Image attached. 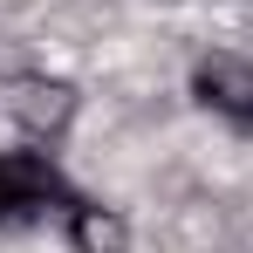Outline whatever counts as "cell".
I'll list each match as a JSON object with an SVG mask.
<instances>
[{
    "instance_id": "obj_3",
    "label": "cell",
    "mask_w": 253,
    "mask_h": 253,
    "mask_svg": "<svg viewBox=\"0 0 253 253\" xmlns=\"http://www.w3.org/2000/svg\"><path fill=\"white\" fill-rule=\"evenodd\" d=\"M69 247L76 253H130V226L117 206H96V199H69Z\"/></svg>"
},
{
    "instance_id": "obj_2",
    "label": "cell",
    "mask_w": 253,
    "mask_h": 253,
    "mask_svg": "<svg viewBox=\"0 0 253 253\" xmlns=\"http://www.w3.org/2000/svg\"><path fill=\"white\" fill-rule=\"evenodd\" d=\"M192 89H199V103H206V110L253 124V62H240V55H212V62H199Z\"/></svg>"
},
{
    "instance_id": "obj_1",
    "label": "cell",
    "mask_w": 253,
    "mask_h": 253,
    "mask_svg": "<svg viewBox=\"0 0 253 253\" xmlns=\"http://www.w3.org/2000/svg\"><path fill=\"white\" fill-rule=\"evenodd\" d=\"M55 206H69L62 171L48 165L42 151H0V233L35 226V219H48Z\"/></svg>"
},
{
    "instance_id": "obj_4",
    "label": "cell",
    "mask_w": 253,
    "mask_h": 253,
    "mask_svg": "<svg viewBox=\"0 0 253 253\" xmlns=\"http://www.w3.org/2000/svg\"><path fill=\"white\" fill-rule=\"evenodd\" d=\"M14 117L35 130V137H55V130H69V117H76V89L69 83H21L14 89Z\"/></svg>"
}]
</instances>
